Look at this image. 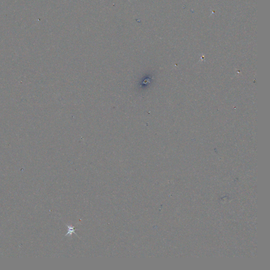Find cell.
I'll return each mask as SVG.
<instances>
[{"label":"cell","instance_id":"1","mask_svg":"<svg viewBox=\"0 0 270 270\" xmlns=\"http://www.w3.org/2000/svg\"><path fill=\"white\" fill-rule=\"evenodd\" d=\"M75 228H74L73 227L68 226V234H67V235L69 234H70V235H71V234L73 233H75Z\"/></svg>","mask_w":270,"mask_h":270}]
</instances>
